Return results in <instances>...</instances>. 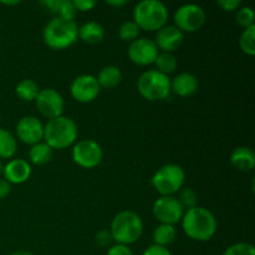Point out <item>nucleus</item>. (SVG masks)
<instances>
[{
    "label": "nucleus",
    "mask_w": 255,
    "mask_h": 255,
    "mask_svg": "<svg viewBox=\"0 0 255 255\" xmlns=\"http://www.w3.org/2000/svg\"><path fill=\"white\" fill-rule=\"evenodd\" d=\"M39 86L36 82L31 79H24L21 81L17 82L16 87H15V94L20 100L26 102L35 101L39 95Z\"/></svg>",
    "instance_id": "obj_25"
},
{
    "label": "nucleus",
    "mask_w": 255,
    "mask_h": 255,
    "mask_svg": "<svg viewBox=\"0 0 255 255\" xmlns=\"http://www.w3.org/2000/svg\"><path fill=\"white\" fill-rule=\"evenodd\" d=\"M223 255H255V248L253 244L247 242H239V243L232 244L231 247L224 251Z\"/></svg>",
    "instance_id": "obj_30"
},
{
    "label": "nucleus",
    "mask_w": 255,
    "mask_h": 255,
    "mask_svg": "<svg viewBox=\"0 0 255 255\" xmlns=\"http://www.w3.org/2000/svg\"><path fill=\"white\" fill-rule=\"evenodd\" d=\"M77 133L79 132L74 120L64 115L49 120L44 125V142L52 149H65L75 144Z\"/></svg>",
    "instance_id": "obj_3"
},
{
    "label": "nucleus",
    "mask_w": 255,
    "mask_h": 255,
    "mask_svg": "<svg viewBox=\"0 0 255 255\" xmlns=\"http://www.w3.org/2000/svg\"><path fill=\"white\" fill-rule=\"evenodd\" d=\"M1 2L2 5H17V4H20V1H16V0H15V1H0Z\"/></svg>",
    "instance_id": "obj_40"
},
{
    "label": "nucleus",
    "mask_w": 255,
    "mask_h": 255,
    "mask_svg": "<svg viewBox=\"0 0 255 255\" xmlns=\"http://www.w3.org/2000/svg\"><path fill=\"white\" fill-rule=\"evenodd\" d=\"M72 161L81 168L91 169L99 166L104 159V149L91 138L75 142L72 147Z\"/></svg>",
    "instance_id": "obj_9"
},
{
    "label": "nucleus",
    "mask_w": 255,
    "mask_h": 255,
    "mask_svg": "<svg viewBox=\"0 0 255 255\" xmlns=\"http://www.w3.org/2000/svg\"><path fill=\"white\" fill-rule=\"evenodd\" d=\"M137 90L148 101H163L171 95V79L157 70H148L138 77Z\"/></svg>",
    "instance_id": "obj_6"
},
{
    "label": "nucleus",
    "mask_w": 255,
    "mask_h": 255,
    "mask_svg": "<svg viewBox=\"0 0 255 255\" xmlns=\"http://www.w3.org/2000/svg\"><path fill=\"white\" fill-rule=\"evenodd\" d=\"M184 169L179 164L167 163L159 167L152 177V186L161 196H174L183 188Z\"/></svg>",
    "instance_id": "obj_7"
},
{
    "label": "nucleus",
    "mask_w": 255,
    "mask_h": 255,
    "mask_svg": "<svg viewBox=\"0 0 255 255\" xmlns=\"http://www.w3.org/2000/svg\"><path fill=\"white\" fill-rule=\"evenodd\" d=\"M181 223L186 236L196 242L211 241L218 228L216 216L209 209L198 206L187 209Z\"/></svg>",
    "instance_id": "obj_1"
},
{
    "label": "nucleus",
    "mask_w": 255,
    "mask_h": 255,
    "mask_svg": "<svg viewBox=\"0 0 255 255\" xmlns=\"http://www.w3.org/2000/svg\"><path fill=\"white\" fill-rule=\"evenodd\" d=\"M36 109L46 119L52 120L62 116L65 110V100L57 90L47 87L39 91L36 100Z\"/></svg>",
    "instance_id": "obj_11"
},
{
    "label": "nucleus",
    "mask_w": 255,
    "mask_h": 255,
    "mask_svg": "<svg viewBox=\"0 0 255 255\" xmlns=\"http://www.w3.org/2000/svg\"><path fill=\"white\" fill-rule=\"evenodd\" d=\"M95 243L99 247H102V248L111 246L114 243V238H112L110 229H101V231L97 232L96 236H95Z\"/></svg>",
    "instance_id": "obj_32"
},
{
    "label": "nucleus",
    "mask_w": 255,
    "mask_h": 255,
    "mask_svg": "<svg viewBox=\"0 0 255 255\" xmlns=\"http://www.w3.org/2000/svg\"><path fill=\"white\" fill-rule=\"evenodd\" d=\"M17 149L16 137L10 131L0 128V159H10Z\"/></svg>",
    "instance_id": "obj_24"
},
{
    "label": "nucleus",
    "mask_w": 255,
    "mask_h": 255,
    "mask_svg": "<svg viewBox=\"0 0 255 255\" xmlns=\"http://www.w3.org/2000/svg\"><path fill=\"white\" fill-rule=\"evenodd\" d=\"M10 255H34V254L30 253V252H26V251H16Z\"/></svg>",
    "instance_id": "obj_39"
},
{
    "label": "nucleus",
    "mask_w": 255,
    "mask_h": 255,
    "mask_svg": "<svg viewBox=\"0 0 255 255\" xmlns=\"http://www.w3.org/2000/svg\"><path fill=\"white\" fill-rule=\"evenodd\" d=\"M236 20L238 22V25H241L244 29L255 26L253 9L251 6H241L237 10Z\"/></svg>",
    "instance_id": "obj_29"
},
{
    "label": "nucleus",
    "mask_w": 255,
    "mask_h": 255,
    "mask_svg": "<svg viewBox=\"0 0 255 255\" xmlns=\"http://www.w3.org/2000/svg\"><path fill=\"white\" fill-rule=\"evenodd\" d=\"M179 201V203L182 204L184 209H191L193 207H197V194L189 187H183V188L179 191V197L177 198Z\"/></svg>",
    "instance_id": "obj_31"
},
{
    "label": "nucleus",
    "mask_w": 255,
    "mask_h": 255,
    "mask_svg": "<svg viewBox=\"0 0 255 255\" xmlns=\"http://www.w3.org/2000/svg\"><path fill=\"white\" fill-rule=\"evenodd\" d=\"M217 5L224 11L232 12L237 11L242 6V1L241 0H218Z\"/></svg>",
    "instance_id": "obj_33"
},
{
    "label": "nucleus",
    "mask_w": 255,
    "mask_h": 255,
    "mask_svg": "<svg viewBox=\"0 0 255 255\" xmlns=\"http://www.w3.org/2000/svg\"><path fill=\"white\" fill-rule=\"evenodd\" d=\"M10 191H11V184L5 181L4 178H0V199L6 198Z\"/></svg>",
    "instance_id": "obj_37"
},
{
    "label": "nucleus",
    "mask_w": 255,
    "mask_h": 255,
    "mask_svg": "<svg viewBox=\"0 0 255 255\" xmlns=\"http://www.w3.org/2000/svg\"><path fill=\"white\" fill-rule=\"evenodd\" d=\"M96 79L101 89H115L121 84L122 71L116 65H107L100 70Z\"/></svg>",
    "instance_id": "obj_21"
},
{
    "label": "nucleus",
    "mask_w": 255,
    "mask_h": 255,
    "mask_svg": "<svg viewBox=\"0 0 255 255\" xmlns=\"http://www.w3.org/2000/svg\"><path fill=\"white\" fill-rule=\"evenodd\" d=\"M132 20L141 30L158 31L168 21V7L159 0H142L134 6Z\"/></svg>",
    "instance_id": "obj_4"
},
{
    "label": "nucleus",
    "mask_w": 255,
    "mask_h": 255,
    "mask_svg": "<svg viewBox=\"0 0 255 255\" xmlns=\"http://www.w3.org/2000/svg\"><path fill=\"white\" fill-rule=\"evenodd\" d=\"M107 5H111V6H115V7H121L124 6V5L127 4L126 0H109V1H106Z\"/></svg>",
    "instance_id": "obj_38"
},
{
    "label": "nucleus",
    "mask_w": 255,
    "mask_h": 255,
    "mask_svg": "<svg viewBox=\"0 0 255 255\" xmlns=\"http://www.w3.org/2000/svg\"><path fill=\"white\" fill-rule=\"evenodd\" d=\"M41 4L45 5L50 11L54 12L56 15L55 17L74 21L75 16H76L77 11L71 0H44L41 1Z\"/></svg>",
    "instance_id": "obj_19"
},
{
    "label": "nucleus",
    "mask_w": 255,
    "mask_h": 255,
    "mask_svg": "<svg viewBox=\"0 0 255 255\" xmlns=\"http://www.w3.org/2000/svg\"><path fill=\"white\" fill-rule=\"evenodd\" d=\"M76 11H90L96 6V1L94 0H72Z\"/></svg>",
    "instance_id": "obj_35"
},
{
    "label": "nucleus",
    "mask_w": 255,
    "mask_h": 255,
    "mask_svg": "<svg viewBox=\"0 0 255 255\" xmlns=\"http://www.w3.org/2000/svg\"><path fill=\"white\" fill-rule=\"evenodd\" d=\"M52 153H54V149L49 144L41 141L30 147L29 159L35 166H44V164L49 163L51 161Z\"/></svg>",
    "instance_id": "obj_22"
},
{
    "label": "nucleus",
    "mask_w": 255,
    "mask_h": 255,
    "mask_svg": "<svg viewBox=\"0 0 255 255\" xmlns=\"http://www.w3.org/2000/svg\"><path fill=\"white\" fill-rule=\"evenodd\" d=\"M106 255H133L128 246H122V244H115L111 246L107 251Z\"/></svg>",
    "instance_id": "obj_34"
},
{
    "label": "nucleus",
    "mask_w": 255,
    "mask_h": 255,
    "mask_svg": "<svg viewBox=\"0 0 255 255\" xmlns=\"http://www.w3.org/2000/svg\"><path fill=\"white\" fill-rule=\"evenodd\" d=\"M2 176L10 184L25 183L31 176V166L22 158H12L4 166Z\"/></svg>",
    "instance_id": "obj_16"
},
{
    "label": "nucleus",
    "mask_w": 255,
    "mask_h": 255,
    "mask_svg": "<svg viewBox=\"0 0 255 255\" xmlns=\"http://www.w3.org/2000/svg\"><path fill=\"white\" fill-rule=\"evenodd\" d=\"M79 26L75 21L54 17L44 27L42 37L50 49L64 50L70 47L79 39Z\"/></svg>",
    "instance_id": "obj_5"
},
{
    "label": "nucleus",
    "mask_w": 255,
    "mask_h": 255,
    "mask_svg": "<svg viewBox=\"0 0 255 255\" xmlns=\"http://www.w3.org/2000/svg\"><path fill=\"white\" fill-rule=\"evenodd\" d=\"M154 65H156L157 71L168 76L169 74L176 71L178 67V61L172 52H159L154 60Z\"/></svg>",
    "instance_id": "obj_26"
},
{
    "label": "nucleus",
    "mask_w": 255,
    "mask_h": 255,
    "mask_svg": "<svg viewBox=\"0 0 255 255\" xmlns=\"http://www.w3.org/2000/svg\"><path fill=\"white\" fill-rule=\"evenodd\" d=\"M16 137L30 146L39 143L44 139V125L35 116L21 117L16 124Z\"/></svg>",
    "instance_id": "obj_14"
},
{
    "label": "nucleus",
    "mask_w": 255,
    "mask_h": 255,
    "mask_svg": "<svg viewBox=\"0 0 255 255\" xmlns=\"http://www.w3.org/2000/svg\"><path fill=\"white\" fill-rule=\"evenodd\" d=\"M127 54L133 64L138 66H148L154 64L159 50L157 49L153 40L148 37H138L129 44Z\"/></svg>",
    "instance_id": "obj_13"
},
{
    "label": "nucleus",
    "mask_w": 255,
    "mask_h": 255,
    "mask_svg": "<svg viewBox=\"0 0 255 255\" xmlns=\"http://www.w3.org/2000/svg\"><path fill=\"white\" fill-rule=\"evenodd\" d=\"M198 90V79L191 72H181L171 80V92L179 97H189Z\"/></svg>",
    "instance_id": "obj_17"
},
{
    "label": "nucleus",
    "mask_w": 255,
    "mask_h": 255,
    "mask_svg": "<svg viewBox=\"0 0 255 255\" xmlns=\"http://www.w3.org/2000/svg\"><path fill=\"white\" fill-rule=\"evenodd\" d=\"M101 87L97 82L96 76L90 74L80 75L75 77L70 85V94L72 99L81 104H90L95 101L100 95Z\"/></svg>",
    "instance_id": "obj_12"
},
{
    "label": "nucleus",
    "mask_w": 255,
    "mask_h": 255,
    "mask_svg": "<svg viewBox=\"0 0 255 255\" xmlns=\"http://www.w3.org/2000/svg\"><path fill=\"white\" fill-rule=\"evenodd\" d=\"M139 32H141V29L133 20H126L119 27L120 39L126 42H132L133 40L138 39Z\"/></svg>",
    "instance_id": "obj_28"
},
{
    "label": "nucleus",
    "mask_w": 255,
    "mask_h": 255,
    "mask_svg": "<svg viewBox=\"0 0 255 255\" xmlns=\"http://www.w3.org/2000/svg\"><path fill=\"white\" fill-rule=\"evenodd\" d=\"M142 255H172V254L171 252H169L167 248H164V247H159V246H156V244H152V246H149L148 248L142 253Z\"/></svg>",
    "instance_id": "obj_36"
},
{
    "label": "nucleus",
    "mask_w": 255,
    "mask_h": 255,
    "mask_svg": "<svg viewBox=\"0 0 255 255\" xmlns=\"http://www.w3.org/2000/svg\"><path fill=\"white\" fill-rule=\"evenodd\" d=\"M184 34L174 25H164L156 32V39L153 40L157 49L161 52H172L173 54L183 44Z\"/></svg>",
    "instance_id": "obj_15"
},
{
    "label": "nucleus",
    "mask_w": 255,
    "mask_h": 255,
    "mask_svg": "<svg viewBox=\"0 0 255 255\" xmlns=\"http://www.w3.org/2000/svg\"><path fill=\"white\" fill-rule=\"evenodd\" d=\"M4 166H5V164L2 163L1 161H0V176H1L2 172H4Z\"/></svg>",
    "instance_id": "obj_41"
},
{
    "label": "nucleus",
    "mask_w": 255,
    "mask_h": 255,
    "mask_svg": "<svg viewBox=\"0 0 255 255\" xmlns=\"http://www.w3.org/2000/svg\"><path fill=\"white\" fill-rule=\"evenodd\" d=\"M174 26L182 32H196L206 24L207 15L198 4H184L174 12Z\"/></svg>",
    "instance_id": "obj_8"
},
{
    "label": "nucleus",
    "mask_w": 255,
    "mask_h": 255,
    "mask_svg": "<svg viewBox=\"0 0 255 255\" xmlns=\"http://www.w3.org/2000/svg\"><path fill=\"white\" fill-rule=\"evenodd\" d=\"M152 213L159 223L176 226L182 221L184 208L174 196H161L153 203Z\"/></svg>",
    "instance_id": "obj_10"
},
{
    "label": "nucleus",
    "mask_w": 255,
    "mask_h": 255,
    "mask_svg": "<svg viewBox=\"0 0 255 255\" xmlns=\"http://www.w3.org/2000/svg\"><path fill=\"white\" fill-rule=\"evenodd\" d=\"M239 46L241 50L248 56L255 55V26L244 29L239 37Z\"/></svg>",
    "instance_id": "obj_27"
},
{
    "label": "nucleus",
    "mask_w": 255,
    "mask_h": 255,
    "mask_svg": "<svg viewBox=\"0 0 255 255\" xmlns=\"http://www.w3.org/2000/svg\"><path fill=\"white\" fill-rule=\"evenodd\" d=\"M79 37L90 45L100 44L105 37V29L100 22L87 21L79 26Z\"/></svg>",
    "instance_id": "obj_20"
},
{
    "label": "nucleus",
    "mask_w": 255,
    "mask_h": 255,
    "mask_svg": "<svg viewBox=\"0 0 255 255\" xmlns=\"http://www.w3.org/2000/svg\"><path fill=\"white\" fill-rule=\"evenodd\" d=\"M231 164L239 172H251L255 167V153L251 147H237L231 153Z\"/></svg>",
    "instance_id": "obj_18"
},
{
    "label": "nucleus",
    "mask_w": 255,
    "mask_h": 255,
    "mask_svg": "<svg viewBox=\"0 0 255 255\" xmlns=\"http://www.w3.org/2000/svg\"><path fill=\"white\" fill-rule=\"evenodd\" d=\"M177 231L174 226H169V224H162L159 223L158 226L154 228L153 234H152V239H153V244L159 247H167L169 244L173 243L176 241Z\"/></svg>",
    "instance_id": "obj_23"
},
{
    "label": "nucleus",
    "mask_w": 255,
    "mask_h": 255,
    "mask_svg": "<svg viewBox=\"0 0 255 255\" xmlns=\"http://www.w3.org/2000/svg\"><path fill=\"white\" fill-rule=\"evenodd\" d=\"M114 242L122 246H131L143 233V221L133 211H121L114 217L110 226Z\"/></svg>",
    "instance_id": "obj_2"
}]
</instances>
